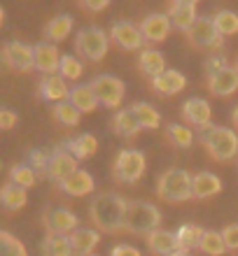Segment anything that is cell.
I'll list each match as a JSON object with an SVG mask.
<instances>
[{
    "label": "cell",
    "instance_id": "obj_12",
    "mask_svg": "<svg viewBox=\"0 0 238 256\" xmlns=\"http://www.w3.org/2000/svg\"><path fill=\"white\" fill-rule=\"evenodd\" d=\"M182 116L198 130H208L210 128V119H212V110L210 102L205 98H189L182 102Z\"/></svg>",
    "mask_w": 238,
    "mask_h": 256
},
{
    "label": "cell",
    "instance_id": "obj_15",
    "mask_svg": "<svg viewBox=\"0 0 238 256\" xmlns=\"http://www.w3.org/2000/svg\"><path fill=\"white\" fill-rule=\"evenodd\" d=\"M170 28H173V24H170L168 14H150L140 21V30H143L145 40L152 42V44H159V42L166 40Z\"/></svg>",
    "mask_w": 238,
    "mask_h": 256
},
{
    "label": "cell",
    "instance_id": "obj_50",
    "mask_svg": "<svg viewBox=\"0 0 238 256\" xmlns=\"http://www.w3.org/2000/svg\"><path fill=\"white\" fill-rule=\"evenodd\" d=\"M84 256H96V254H84Z\"/></svg>",
    "mask_w": 238,
    "mask_h": 256
},
{
    "label": "cell",
    "instance_id": "obj_3",
    "mask_svg": "<svg viewBox=\"0 0 238 256\" xmlns=\"http://www.w3.org/2000/svg\"><path fill=\"white\" fill-rule=\"evenodd\" d=\"M201 142H203L205 152L219 163L231 161L238 154V133L231 130V128L210 126L208 130L201 133Z\"/></svg>",
    "mask_w": 238,
    "mask_h": 256
},
{
    "label": "cell",
    "instance_id": "obj_8",
    "mask_svg": "<svg viewBox=\"0 0 238 256\" xmlns=\"http://www.w3.org/2000/svg\"><path fill=\"white\" fill-rule=\"evenodd\" d=\"M3 61L14 72H31L35 70V47L19 40L7 42L3 47Z\"/></svg>",
    "mask_w": 238,
    "mask_h": 256
},
{
    "label": "cell",
    "instance_id": "obj_18",
    "mask_svg": "<svg viewBox=\"0 0 238 256\" xmlns=\"http://www.w3.org/2000/svg\"><path fill=\"white\" fill-rule=\"evenodd\" d=\"M94 186H96L94 177L87 170H77L70 177H66L63 182H59V189L68 196H89L94 194Z\"/></svg>",
    "mask_w": 238,
    "mask_h": 256
},
{
    "label": "cell",
    "instance_id": "obj_17",
    "mask_svg": "<svg viewBox=\"0 0 238 256\" xmlns=\"http://www.w3.org/2000/svg\"><path fill=\"white\" fill-rule=\"evenodd\" d=\"M38 91H40L42 100H49V102H63L70 98V86L66 84V80L61 74H47L40 82Z\"/></svg>",
    "mask_w": 238,
    "mask_h": 256
},
{
    "label": "cell",
    "instance_id": "obj_16",
    "mask_svg": "<svg viewBox=\"0 0 238 256\" xmlns=\"http://www.w3.org/2000/svg\"><path fill=\"white\" fill-rule=\"evenodd\" d=\"M61 58L56 44L52 42H38L35 44V70H40L45 74H56L61 68Z\"/></svg>",
    "mask_w": 238,
    "mask_h": 256
},
{
    "label": "cell",
    "instance_id": "obj_45",
    "mask_svg": "<svg viewBox=\"0 0 238 256\" xmlns=\"http://www.w3.org/2000/svg\"><path fill=\"white\" fill-rule=\"evenodd\" d=\"M110 256H143L136 247H131V244H117L115 250L110 252Z\"/></svg>",
    "mask_w": 238,
    "mask_h": 256
},
{
    "label": "cell",
    "instance_id": "obj_1",
    "mask_svg": "<svg viewBox=\"0 0 238 256\" xmlns=\"http://www.w3.org/2000/svg\"><path fill=\"white\" fill-rule=\"evenodd\" d=\"M126 208L129 202L119 194H101L91 202L89 216L98 230L119 233V230H126Z\"/></svg>",
    "mask_w": 238,
    "mask_h": 256
},
{
    "label": "cell",
    "instance_id": "obj_19",
    "mask_svg": "<svg viewBox=\"0 0 238 256\" xmlns=\"http://www.w3.org/2000/svg\"><path fill=\"white\" fill-rule=\"evenodd\" d=\"M147 247H150L152 254H157V256H170L180 250L177 236L170 233V230H163V228L152 230L150 236H147Z\"/></svg>",
    "mask_w": 238,
    "mask_h": 256
},
{
    "label": "cell",
    "instance_id": "obj_40",
    "mask_svg": "<svg viewBox=\"0 0 238 256\" xmlns=\"http://www.w3.org/2000/svg\"><path fill=\"white\" fill-rule=\"evenodd\" d=\"M49 161H52V152L47 149H31L28 152V166L40 175V172H47Z\"/></svg>",
    "mask_w": 238,
    "mask_h": 256
},
{
    "label": "cell",
    "instance_id": "obj_47",
    "mask_svg": "<svg viewBox=\"0 0 238 256\" xmlns=\"http://www.w3.org/2000/svg\"><path fill=\"white\" fill-rule=\"evenodd\" d=\"M231 124H233V126H236V130H238V108L231 112Z\"/></svg>",
    "mask_w": 238,
    "mask_h": 256
},
{
    "label": "cell",
    "instance_id": "obj_25",
    "mask_svg": "<svg viewBox=\"0 0 238 256\" xmlns=\"http://www.w3.org/2000/svg\"><path fill=\"white\" fill-rule=\"evenodd\" d=\"M82 114H89L98 108V98H96L91 84H77V86L70 88V98H68Z\"/></svg>",
    "mask_w": 238,
    "mask_h": 256
},
{
    "label": "cell",
    "instance_id": "obj_4",
    "mask_svg": "<svg viewBox=\"0 0 238 256\" xmlns=\"http://www.w3.org/2000/svg\"><path fill=\"white\" fill-rule=\"evenodd\" d=\"M157 228H161V212L157 205L147 200H131L126 208V230L138 236H150Z\"/></svg>",
    "mask_w": 238,
    "mask_h": 256
},
{
    "label": "cell",
    "instance_id": "obj_2",
    "mask_svg": "<svg viewBox=\"0 0 238 256\" xmlns=\"http://www.w3.org/2000/svg\"><path fill=\"white\" fill-rule=\"evenodd\" d=\"M194 186V175L184 168H170L166 170L157 182V196L166 202H182L194 198L191 194Z\"/></svg>",
    "mask_w": 238,
    "mask_h": 256
},
{
    "label": "cell",
    "instance_id": "obj_7",
    "mask_svg": "<svg viewBox=\"0 0 238 256\" xmlns=\"http://www.w3.org/2000/svg\"><path fill=\"white\" fill-rule=\"evenodd\" d=\"M91 88H94L96 98H98V105L110 110L119 108L124 100V94H126L124 82L119 77H115V74H98V77H94Z\"/></svg>",
    "mask_w": 238,
    "mask_h": 256
},
{
    "label": "cell",
    "instance_id": "obj_41",
    "mask_svg": "<svg viewBox=\"0 0 238 256\" xmlns=\"http://www.w3.org/2000/svg\"><path fill=\"white\" fill-rule=\"evenodd\" d=\"M222 238H224L226 250H238V224H229L224 230H222Z\"/></svg>",
    "mask_w": 238,
    "mask_h": 256
},
{
    "label": "cell",
    "instance_id": "obj_5",
    "mask_svg": "<svg viewBox=\"0 0 238 256\" xmlns=\"http://www.w3.org/2000/svg\"><path fill=\"white\" fill-rule=\"evenodd\" d=\"M110 38L103 28L98 26H89L84 28V30H80L75 38V49L77 54L84 58V61H91V63H98L105 58V54H108L110 49Z\"/></svg>",
    "mask_w": 238,
    "mask_h": 256
},
{
    "label": "cell",
    "instance_id": "obj_22",
    "mask_svg": "<svg viewBox=\"0 0 238 256\" xmlns=\"http://www.w3.org/2000/svg\"><path fill=\"white\" fill-rule=\"evenodd\" d=\"M222 191V180L212 172H196L194 175V186H191V194L196 200H203V198H210V196H217Z\"/></svg>",
    "mask_w": 238,
    "mask_h": 256
},
{
    "label": "cell",
    "instance_id": "obj_43",
    "mask_svg": "<svg viewBox=\"0 0 238 256\" xmlns=\"http://www.w3.org/2000/svg\"><path fill=\"white\" fill-rule=\"evenodd\" d=\"M222 68H226V58L222 54H215V56H210V58L205 61V72H208V77L215 74L217 70H222Z\"/></svg>",
    "mask_w": 238,
    "mask_h": 256
},
{
    "label": "cell",
    "instance_id": "obj_42",
    "mask_svg": "<svg viewBox=\"0 0 238 256\" xmlns=\"http://www.w3.org/2000/svg\"><path fill=\"white\" fill-rule=\"evenodd\" d=\"M17 122H19V114H17V112H12V110H3V112H0V128H3V130H12V128L17 126Z\"/></svg>",
    "mask_w": 238,
    "mask_h": 256
},
{
    "label": "cell",
    "instance_id": "obj_11",
    "mask_svg": "<svg viewBox=\"0 0 238 256\" xmlns=\"http://www.w3.org/2000/svg\"><path fill=\"white\" fill-rule=\"evenodd\" d=\"M110 38L115 44L124 49V52H136V49H143L145 47V35L140 30V26L131 24V21H117L112 30H110Z\"/></svg>",
    "mask_w": 238,
    "mask_h": 256
},
{
    "label": "cell",
    "instance_id": "obj_33",
    "mask_svg": "<svg viewBox=\"0 0 238 256\" xmlns=\"http://www.w3.org/2000/svg\"><path fill=\"white\" fill-rule=\"evenodd\" d=\"M131 110L136 112L138 122H140V126H143V128L154 130V128L161 126V114H159L152 105H147V102H136V105H131Z\"/></svg>",
    "mask_w": 238,
    "mask_h": 256
},
{
    "label": "cell",
    "instance_id": "obj_31",
    "mask_svg": "<svg viewBox=\"0 0 238 256\" xmlns=\"http://www.w3.org/2000/svg\"><path fill=\"white\" fill-rule=\"evenodd\" d=\"M66 149H68L70 154H75L77 158H89V156L96 154L98 140H96V135H91V133H82L80 138L66 142Z\"/></svg>",
    "mask_w": 238,
    "mask_h": 256
},
{
    "label": "cell",
    "instance_id": "obj_32",
    "mask_svg": "<svg viewBox=\"0 0 238 256\" xmlns=\"http://www.w3.org/2000/svg\"><path fill=\"white\" fill-rule=\"evenodd\" d=\"M10 182L19 184L24 189H31V186H35V182H38V172H35L28 163H17V166L10 168Z\"/></svg>",
    "mask_w": 238,
    "mask_h": 256
},
{
    "label": "cell",
    "instance_id": "obj_49",
    "mask_svg": "<svg viewBox=\"0 0 238 256\" xmlns=\"http://www.w3.org/2000/svg\"><path fill=\"white\" fill-rule=\"evenodd\" d=\"M233 68H236V72H238V61H236V66H233Z\"/></svg>",
    "mask_w": 238,
    "mask_h": 256
},
{
    "label": "cell",
    "instance_id": "obj_6",
    "mask_svg": "<svg viewBox=\"0 0 238 256\" xmlns=\"http://www.w3.org/2000/svg\"><path fill=\"white\" fill-rule=\"evenodd\" d=\"M145 168H147V161H145V154L140 149H122L115 158L112 175L117 182L133 184L145 175Z\"/></svg>",
    "mask_w": 238,
    "mask_h": 256
},
{
    "label": "cell",
    "instance_id": "obj_10",
    "mask_svg": "<svg viewBox=\"0 0 238 256\" xmlns=\"http://www.w3.org/2000/svg\"><path fill=\"white\" fill-rule=\"evenodd\" d=\"M77 224H80V219L68 208H47L42 212V226L47 228V233L70 236L73 230H77Z\"/></svg>",
    "mask_w": 238,
    "mask_h": 256
},
{
    "label": "cell",
    "instance_id": "obj_44",
    "mask_svg": "<svg viewBox=\"0 0 238 256\" xmlns=\"http://www.w3.org/2000/svg\"><path fill=\"white\" fill-rule=\"evenodd\" d=\"M80 5L89 12H103L110 7V0H80Z\"/></svg>",
    "mask_w": 238,
    "mask_h": 256
},
{
    "label": "cell",
    "instance_id": "obj_23",
    "mask_svg": "<svg viewBox=\"0 0 238 256\" xmlns=\"http://www.w3.org/2000/svg\"><path fill=\"white\" fill-rule=\"evenodd\" d=\"M70 244L75 250V256H84V254H91L94 247L101 242V236L96 228H77L70 233Z\"/></svg>",
    "mask_w": 238,
    "mask_h": 256
},
{
    "label": "cell",
    "instance_id": "obj_38",
    "mask_svg": "<svg viewBox=\"0 0 238 256\" xmlns=\"http://www.w3.org/2000/svg\"><path fill=\"white\" fill-rule=\"evenodd\" d=\"M212 19H215V26H217V30L222 33V38L238 33V14L236 12L222 10V12H217Z\"/></svg>",
    "mask_w": 238,
    "mask_h": 256
},
{
    "label": "cell",
    "instance_id": "obj_29",
    "mask_svg": "<svg viewBox=\"0 0 238 256\" xmlns=\"http://www.w3.org/2000/svg\"><path fill=\"white\" fill-rule=\"evenodd\" d=\"M0 202H3V208L10 210V212H12V210H21L28 202V194L19 184L7 182L5 186H3V191H0Z\"/></svg>",
    "mask_w": 238,
    "mask_h": 256
},
{
    "label": "cell",
    "instance_id": "obj_21",
    "mask_svg": "<svg viewBox=\"0 0 238 256\" xmlns=\"http://www.w3.org/2000/svg\"><path fill=\"white\" fill-rule=\"evenodd\" d=\"M138 68H140V72H143L145 77H150V80H154V77H159L161 72L168 70V68H166V58H163V54L159 49H143L140 56H138Z\"/></svg>",
    "mask_w": 238,
    "mask_h": 256
},
{
    "label": "cell",
    "instance_id": "obj_13",
    "mask_svg": "<svg viewBox=\"0 0 238 256\" xmlns=\"http://www.w3.org/2000/svg\"><path fill=\"white\" fill-rule=\"evenodd\" d=\"M77 156L70 154L66 147L61 149H54L52 152V161H49V168H47V175L54 180V182H63L66 177H70L73 172H77Z\"/></svg>",
    "mask_w": 238,
    "mask_h": 256
},
{
    "label": "cell",
    "instance_id": "obj_46",
    "mask_svg": "<svg viewBox=\"0 0 238 256\" xmlns=\"http://www.w3.org/2000/svg\"><path fill=\"white\" fill-rule=\"evenodd\" d=\"M173 5H184V7H196L198 0H170Z\"/></svg>",
    "mask_w": 238,
    "mask_h": 256
},
{
    "label": "cell",
    "instance_id": "obj_28",
    "mask_svg": "<svg viewBox=\"0 0 238 256\" xmlns=\"http://www.w3.org/2000/svg\"><path fill=\"white\" fill-rule=\"evenodd\" d=\"M42 254L45 256H75V250H73L68 236L47 233L45 240H42Z\"/></svg>",
    "mask_w": 238,
    "mask_h": 256
},
{
    "label": "cell",
    "instance_id": "obj_26",
    "mask_svg": "<svg viewBox=\"0 0 238 256\" xmlns=\"http://www.w3.org/2000/svg\"><path fill=\"white\" fill-rule=\"evenodd\" d=\"M177 236V244H180V250H201V242H203V236L205 230L198 226V224H182L180 228L175 230Z\"/></svg>",
    "mask_w": 238,
    "mask_h": 256
},
{
    "label": "cell",
    "instance_id": "obj_30",
    "mask_svg": "<svg viewBox=\"0 0 238 256\" xmlns=\"http://www.w3.org/2000/svg\"><path fill=\"white\" fill-rule=\"evenodd\" d=\"M170 24H173V28H177V30H189L194 24H196L198 14H196V7H184V5H173L170 7Z\"/></svg>",
    "mask_w": 238,
    "mask_h": 256
},
{
    "label": "cell",
    "instance_id": "obj_36",
    "mask_svg": "<svg viewBox=\"0 0 238 256\" xmlns=\"http://www.w3.org/2000/svg\"><path fill=\"white\" fill-rule=\"evenodd\" d=\"M0 256H28V252L10 230H0Z\"/></svg>",
    "mask_w": 238,
    "mask_h": 256
},
{
    "label": "cell",
    "instance_id": "obj_37",
    "mask_svg": "<svg viewBox=\"0 0 238 256\" xmlns=\"http://www.w3.org/2000/svg\"><path fill=\"white\" fill-rule=\"evenodd\" d=\"M224 250H226V244H224L222 233H217V230H205L203 242H201V252L208 256H222Z\"/></svg>",
    "mask_w": 238,
    "mask_h": 256
},
{
    "label": "cell",
    "instance_id": "obj_35",
    "mask_svg": "<svg viewBox=\"0 0 238 256\" xmlns=\"http://www.w3.org/2000/svg\"><path fill=\"white\" fill-rule=\"evenodd\" d=\"M166 138L180 149H189L191 142H194V133H191L187 126H182V124H168V128H166Z\"/></svg>",
    "mask_w": 238,
    "mask_h": 256
},
{
    "label": "cell",
    "instance_id": "obj_48",
    "mask_svg": "<svg viewBox=\"0 0 238 256\" xmlns=\"http://www.w3.org/2000/svg\"><path fill=\"white\" fill-rule=\"evenodd\" d=\"M170 256H191V254H189V252H187V250H177L175 254H170Z\"/></svg>",
    "mask_w": 238,
    "mask_h": 256
},
{
    "label": "cell",
    "instance_id": "obj_20",
    "mask_svg": "<svg viewBox=\"0 0 238 256\" xmlns=\"http://www.w3.org/2000/svg\"><path fill=\"white\" fill-rule=\"evenodd\" d=\"M184 86H187V77L180 70H166V72H161L159 77L152 80V88L161 96H175Z\"/></svg>",
    "mask_w": 238,
    "mask_h": 256
},
{
    "label": "cell",
    "instance_id": "obj_34",
    "mask_svg": "<svg viewBox=\"0 0 238 256\" xmlns=\"http://www.w3.org/2000/svg\"><path fill=\"white\" fill-rule=\"evenodd\" d=\"M80 116H82V112L70 100H63L54 105V119L59 124H63V126H77Z\"/></svg>",
    "mask_w": 238,
    "mask_h": 256
},
{
    "label": "cell",
    "instance_id": "obj_39",
    "mask_svg": "<svg viewBox=\"0 0 238 256\" xmlns=\"http://www.w3.org/2000/svg\"><path fill=\"white\" fill-rule=\"evenodd\" d=\"M82 72H84V66H82L80 58H75L73 54H66L61 58V68H59V74H61L63 80H80Z\"/></svg>",
    "mask_w": 238,
    "mask_h": 256
},
{
    "label": "cell",
    "instance_id": "obj_27",
    "mask_svg": "<svg viewBox=\"0 0 238 256\" xmlns=\"http://www.w3.org/2000/svg\"><path fill=\"white\" fill-rule=\"evenodd\" d=\"M73 30V16L70 14H56L54 19L45 26V38H47L52 44L56 42H63Z\"/></svg>",
    "mask_w": 238,
    "mask_h": 256
},
{
    "label": "cell",
    "instance_id": "obj_14",
    "mask_svg": "<svg viewBox=\"0 0 238 256\" xmlns=\"http://www.w3.org/2000/svg\"><path fill=\"white\" fill-rule=\"evenodd\" d=\"M208 88H210L212 96H217V98H229L238 91V72L236 68H222L217 70L215 74L208 77Z\"/></svg>",
    "mask_w": 238,
    "mask_h": 256
},
{
    "label": "cell",
    "instance_id": "obj_9",
    "mask_svg": "<svg viewBox=\"0 0 238 256\" xmlns=\"http://www.w3.org/2000/svg\"><path fill=\"white\" fill-rule=\"evenodd\" d=\"M187 40L194 49H217L222 44V33L215 26V19L198 16L196 24L187 30Z\"/></svg>",
    "mask_w": 238,
    "mask_h": 256
},
{
    "label": "cell",
    "instance_id": "obj_24",
    "mask_svg": "<svg viewBox=\"0 0 238 256\" xmlns=\"http://www.w3.org/2000/svg\"><path fill=\"white\" fill-rule=\"evenodd\" d=\"M112 128H115L117 135H122V138H136L140 130H143V126H140V122H138V116L133 110H119L115 114V119H112Z\"/></svg>",
    "mask_w": 238,
    "mask_h": 256
}]
</instances>
